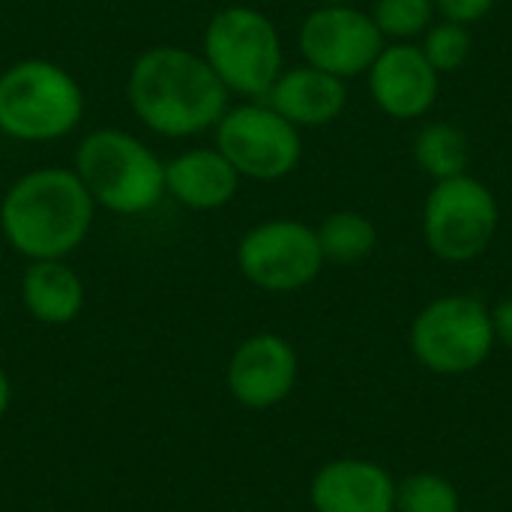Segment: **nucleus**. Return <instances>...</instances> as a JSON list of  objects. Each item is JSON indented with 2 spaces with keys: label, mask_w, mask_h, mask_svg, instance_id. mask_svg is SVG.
I'll return each instance as SVG.
<instances>
[{
  "label": "nucleus",
  "mask_w": 512,
  "mask_h": 512,
  "mask_svg": "<svg viewBox=\"0 0 512 512\" xmlns=\"http://www.w3.org/2000/svg\"><path fill=\"white\" fill-rule=\"evenodd\" d=\"M132 114L162 138H192L216 129L228 111V87L201 51L153 45L135 57L126 75Z\"/></svg>",
  "instance_id": "nucleus-1"
},
{
  "label": "nucleus",
  "mask_w": 512,
  "mask_h": 512,
  "mask_svg": "<svg viewBox=\"0 0 512 512\" xmlns=\"http://www.w3.org/2000/svg\"><path fill=\"white\" fill-rule=\"evenodd\" d=\"M96 210L75 168L39 165L6 189L0 234L27 261L69 258L87 240Z\"/></svg>",
  "instance_id": "nucleus-2"
},
{
  "label": "nucleus",
  "mask_w": 512,
  "mask_h": 512,
  "mask_svg": "<svg viewBox=\"0 0 512 512\" xmlns=\"http://www.w3.org/2000/svg\"><path fill=\"white\" fill-rule=\"evenodd\" d=\"M72 168L93 204L114 216H144L165 198V159L126 129L102 126L84 135Z\"/></svg>",
  "instance_id": "nucleus-3"
},
{
  "label": "nucleus",
  "mask_w": 512,
  "mask_h": 512,
  "mask_svg": "<svg viewBox=\"0 0 512 512\" xmlns=\"http://www.w3.org/2000/svg\"><path fill=\"white\" fill-rule=\"evenodd\" d=\"M84 117L78 78L45 57L15 60L0 72V132L21 144L60 141Z\"/></svg>",
  "instance_id": "nucleus-4"
},
{
  "label": "nucleus",
  "mask_w": 512,
  "mask_h": 512,
  "mask_svg": "<svg viewBox=\"0 0 512 512\" xmlns=\"http://www.w3.org/2000/svg\"><path fill=\"white\" fill-rule=\"evenodd\" d=\"M201 54L228 93L264 99L285 69L282 36L255 6H222L201 33Z\"/></svg>",
  "instance_id": "nucleus-5"
},
{
  "label": "nucleus",
  "mask_w": 512,
  "mask_h": 512,
  "mask_svg": "<svg viewBox=\"0 0 512 512\" xmlns=\"http://www.w3.org/2000/svg\"><path fill=\"white\" fill-rule=\"evenodd\" d=\"M213 135L216 150L234 165L243 180H282L303 159L300 129L264 99L228 105Z\"/></svg>",
  "instance_id": "nucleus-6"
},
{
  "label": "nucleus",
  "mask_w": 512,
  "mask_h": 512,
  "mask_svg": "<svg viewBox=\"0 0 512 512\" xmlns=\"http://www.w3.org/2000/svg\"><path fill=\"white\" fill-rule=\"evenodd\" d=\"M498 219L501 213L492 189L471 174H459L438 180L429 192L423 210V234L438 258L462 264L492 246Z\"/></svg>",
  "instance_id": "nucleus-7"
},
{
  "label": "nucleus",
  "mask_w": 512,
  "mask_h": 512,
  "mask_svg": "<svg viewBox=\"0 0 512 512\" xmlns=\"http://www.w3.org/2000/svg\"><path fill=\"white\" fill-rule=\"evenodd\" d=\"M492 345V312L477 297H441L429 303L411 327L417 360L438 375H465L477 369Z\"/></svg>",
  "instance_id": "nucleus-8"
},
{
  "label": "nucleus",
  "mask_w": 512,
  "mask_h": 512,
  "mask_svg": "<svg viewBox=\"0 0 512 512\" xmlns=\"http://www.w3.org/2000/svg\"><path fill=\"white\" fill-rule=\"evenodd\" d=\"M240 273L261 291L291 294L315 282L324 267L315 228L297 219H267L237 243Z\"/></svg>",
  "instance_id": "nucleus-9"
},
{
  "label": "nucleus",
  "mask_w": 512,
  "mask_h": 512,
  "mask_svg": "<svg viewBox=\"0 0 512 512\" xmlns=\"http://www.w3.org/2000/svg\"><path fill=\"white\" fill-rule=\"evenodd\" d=\"M297 45L309 66L345 81L372 69L384 51V33L372 15L351 3H321L303 18Z\"/></svg>",
  "instance_id": "nucleus-10"
},
{
  "label": "nucleus",
  "mask_w": 512,
  "mask_h": 512,
  "mask_svg": "<svg viewBox=\"0 0 512 512\" xmlns=\"http://www.w3.org/2000/svg\"><path fill=\"white\" fill-rule=\"evenodd\" d=\"M297 369V351L288 339L276 333H255L234 348L225 369V384L237 405L264 411L291 396Z\"/></svg>",
  "instance_id": "nucleus-11"
},
{
  "label": "nucleus",
  "mask_w": 512,
  "mask_h": 512,
  "mask_svg": "<svg viewBox=\"0 0 512 512\" xmlns=\"http://www.w3.org/2000/svg\"><path fill=\"white\" fill-rule=\"evenodd\" d=\"M438 72L411 42L384 45L369 69V90L378 108L396 120L423 117L438 99Z\"/></svg>",
  "instance_id": "nucleus-12"
},
{
  "label": "nucleus",
  "mask_w": 512,
  "mask_h": 512,
  "mask_svg": "<svg viewBox=\"0 0 512 512\" xmlns=\"http://www.w3.org/2000/svg\"><path fill=\"white\" fill-rule=\"evenodd\" d=\"M315 512H393L396 483L366 459H339L324 465L309 489Z\"/></svg>",
  "instance_id": "nucleus-13"
},
{
  "label": "nucleus",
  "mask_w": 512,
  "mask_h": 512,
  "mask_svg": "<svg viewBox=\"0 0 512 512\" xmlns=\"http://www.w3.org/2000/svg\"><path fill=\"white\" fill-rule=\"evenodd\" d=\"M240 174L213 147H189L165 159V195L186 210H222L240 192Z\"/></svg>",
  "instance_id": "nucleus-14"
},
{
  "label": "nucleus",
  "mask_w": 512,
  "mask_h": 512,
  "mask_svg": "<svg viewBox=\"0 0 512 512\" xmlns=\"http://www.w3.org/2000/svg\"><path fill=\"white\" fill-rule=\"evenodd\" d=\"M264 102L276 108L297 129H318L333 123L345 111L348 90L342 78L303 63V66L282 69Z\"/></svg>",
  "instance_id": "nucleus-15"
},
{
  "label": "nucleus",
  "mask_w": 512,
  "mask_h": 512,
  "mask_svg": "<svg viewBox=\"0 0 512 512\" xmlns=\"http://www.w3.org/2000/svg\"><path fill=\"white\" fill-rule=\"evenodd\" d=\"M84 282L66 258L27 261L21 273V303L27 315L45 327L72 324L84 309Z\"/></svg>",
  "instance_id": "nucleus-16"
},
{
  "label": "nucleus",
  "mask_w": 512,
  "mask_h": 512,
  "mask_svg": "<svg viewBox=\"0 0 512 512\" xmlns=\"http://www.w3.org/2000/svg\"><path fill=\"white\" fill-rule=\"evenodd\" d=\"M414 159L417 165L432 174L435 180H450L468 174L471 144L468 135L453 123H429L414 138Z\"/></svg>",
  "instance_id": "nucleus-17"
},
{
  "label": "nucleus",
  "mask_w": 512,
  "mask_h": 512,
  "mask_svg": "<svg viewBox=\"0 0 512 512\" xmlns=\"http://www.w3.org/2000/svg\"><path fill=\"white\" fill-rule=\"evenodd\" d=\"M315 234H318L324 261H333V264H357L366 255H372V249L378 243V231H375L372 219H366L357 210L330 213L315 228Z\"/></svg>",
  "instance_id": "nucleus-18"
},
{
  "label": "nucleus",
  "mask_w": 512,
  "mask_h": 512,
  "mask_svg": "<svg viewBox=\"0 0 512 512\" xmlns=\"http://www.w3.org/2000/svg\"><path fill=\"white\" fill-rule=\"evenodd\" d=\"M435 0H378L375 3V24L384 33V39L408 42L432 27Z\"/></svg>",
  "instance_id": "nucleus-19"
},
{
  "label": "nucleus",
  "mask_w": 512,
  "mask_h": 512,
  "mask_svg": "<svg viewBox=\"0 0 512 512\" xmlns=\"http://www.w3.org/2000/svg\"><path fill=\"white\" fill-rule=\"evenodd\" d=\"M396 510L399 512H459V492L450 480L438 474H417L408 477L396 489Z\"/></svg>",
  "instance_id": "nucleus-20"
},
{
  "label": "nucleus",
  "mask_w": 512,
  "mask_h": 512,
  "mask_svg": "<svg viewBox=\"0 0 512 512\" xmlns=\"http://www.w3.org/2000/svg\"><path fill=\"white\" fill-rule=\"evenodd\" d=\"M471 30L459 21H441V24H432L426 30V39L420 45V51L426 54V60L435 66V72H456L468 57H471Z\"/></svg>",
  "instance_id": "nucleus-21"
},
{
  "label": "nucleus",
  "mask_w": 512,
  "mask_h": 512,
  "mask_svg": "<svg viewBox=\"0 0 512 512\" xmlns=\"http://www.w3.org/2000/svg\"><path fill=\"white\" fill-rule=\"evenodd\" d=\"M492 6H495V0H435V9L447 21H459L465 27L486 18L492 12Z\"/></svg>",
  "instance_id": "nucleus-22"
},
{
  "label": "nucleus",
  "mask_w": 512,
  "mask_h": 512,
  "mask_svg": "<svg viewBox=\"0 0 512 512\" xmlns=\"http://www.w3.org/2000/svg\"><path fill=\"white\" fill-rule=\"evenodd\" d=\"M492 327H495V339H501L507 348H512V297L501 300L492 312Z\"/></svg>",
  "instance_id": "nucleus-23"
},
{
  "label": "nucleus",
  "mask_w": 512,
  "mask_h": 512,
  "mask_svg": "<svg viewBox=\"0 0 512 512\" xmlns=\"http://www.w3.org/2000/svg\"><path fill=\"white\" fill-rule=\"evenodd\" d=\"M9 405H12V381H9L6 369L0 366V420L6 417Z\"/></svg>",
  "instance_id": "nucleus-24"
},
{
  "label": "nucleus",
  "mask_w": 512,
  "mask_h": 512,
  "mask_svg": "<svg viewBox=\"0 0 512 512\" xmlns=\"http://www.w3.org/2000/svg\"><path fill=\"white\" fill-rule=\"evenodd\" d=\"M321 3H351V0H321Z\"/></svg>",
  "instance_id": "nucleus-25"
}]
</instances>
